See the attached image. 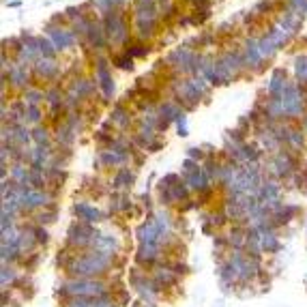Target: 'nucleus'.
Masks as SVG:
<instances>
[{"mask_svg": "<svg viewBox=\"0 0 307 307\" xmlns=\"http://www.w3.org/2000/svg\"><path fill=\"white\" fill-rule=\"evenodd\" d=\"M114 262V254H106V252H80L78 258L71 266L67 269V273L73 279H99V275L108 273V269Z\"/></svg>", "mask_w": 307, "mask_h": 307, "instance_id": "f257e3e1", "label": "nucleus"}, {"mask_svg": "<svg viewBox=\"0 0 307 307\" xmlns=\"http://www.w3.org/2000/svg\"><path fill=\"white\" fill-rule=\"evenodd\" d=\"M110 45H127L129 43V20L123 9H112L101 15Z\"/></svg>", "mask_w": 307, "mask_h": 307, "instance_id": "f03ea898", "label": "nucleus"}, {"mask_svg": "<svg viewBox=\"0 0 307 307\" xmlns=\"http://www.w3.org/2000/svg\"><path fill=\"white\" fill-rule=\"evenodd\" d=\"M58 292L62 296L95 298V296L108 294V286H106V281H101V279H69V281H64Z\"/></svg>", "mask_w": 307, "mask_h": 307, "instance_id": "7ed1b4c3", "label": "nucleus"}, {"mask_svg": "<svg viewBox=\"0 0 307 307\" xmlns=\"http://www.w3.org/2000/svg\"><path fill=\"white\" fill-rule=\"evenodd\" d=\"M95 237H97V230L93 228V223L73 221L67 232V245L71 249H75V252H86V249H93Z\"/></svg>", "mask_w": 307, "mask_h": 307, "instance_id": "20e7f679", "label": "nucleus"}, {"mask_svg": "<svg viewBox=\"0 0 307 307\" xmlns=\"http://www.w3.org/2000/svg\"><path fill=\"white\" fill-rule=\"evenodd\" d=\"M95 82L99 86L103 99H110L114 95V78H112V60H108L103 54H95Z\"/></svg>", "mask_w": 307, "mask_h": 307, "instance_id": "39448f33", "label": "nucleus"}, {"mask_svg": "<svg viewBox=\"0 0 307 307\" xmlns=\"http://www.w3.org/2000/svg\"><path fill=\"white\" fill-rule=\"evenodd\" d=\"M45 37L52 39V43L56 45L58 52H64V50H71L80 43V37L73 32V28H67V26H58V24H47L45 26Z\"/></svg>", "mask_w": 307, "mask_h": 307, "instance_id": "423d86ee", "label": "nucleus"}, {"mask_svg": "<svg viewBox=\"0 0 307 307\" xmlns=\"http://www.w3.org/2000/svg\"><path fill=\"white\" fill-rule=\"evenodd\" d=\"M99 91V86H97V82H93V80H88V78H82V75H75V78H71V82L69 86L64 88V93L71 95V97H75V99L80 101H91L95 93Z\"/></svg>", "mask_w": 307, "mask_h": 307, "instance_id": "0eeeda50", "label": "nucleus"}, {"mask_svg": "<svg viewBox=\"0 0 307 307\" xmlns=\"http://www.w3.org/2000/svg\"><path fill=\"white\" fill-rule=\"evenodd\" d=\"M30 69L35 80H43V82H58L62 75V69L56 58H39Z\"/></svg>", "mask_w": 307, "mask_h": 307, "instance_id": "6e6552de", "label": "nucleus"}, {"mask_svg": "<svg viewBox=\"0 0 307 307\" xmlns=\"http://www.w3.org/2000/svg\"><path fill=\"white\" fill-rule=\"evenodd\" d=\"M135 237H138L140 245H161V243H166V239L161 237V232H159V228H157V223H155L152 217L138 225Z\"/></svg>", "mask_w": 307, "mask_h": 307, "instance_id": "1a4fd4ad", "label": "nucleus"}, {"mask_svg": "<svg viewBox=\"0 0 307 307\" xmlns=\"http://www.w3.org/2000/svg\"><path fill=\"white\" fill-rule=\"evenodd\" d=\"M243 58H245V67L247 69H260L266 62V58L262 56L260 47H258V37H247L243 41Z\"/></svg>", "mask_w": 307, "mask_h": 307, "instance_id": "9d476101", "label": "nucleus"}, {"mask_svg": "<svg viewBox=\"0 0 307 307\" xmlns=\"http://www.w3.org/2000/svg\"><path fill=\"white\" fill-rule=\"evenodd\" d=\"M110 123H112L114 129L125 131V129H129L133 123H138V116H133V110L127 108L125 103H116L114 110L110 112Z\"/></svg>", "mask_w": 307, "mask_h": 307, "instance_id": "9b49d317", "label": "nucleus"}, {"mask_svg": "<svg viewBox=\"0 0 307 307\" xmlns=\"http://www.w3.org/2000/svg\"><path fill=\"white\" fill-rule=\"evenodd\" d=\"M73 213H75V217H78V221H86V223H93V225L106 219V215H103L97 206L88 204V202H75Z\"/></svg>", "mask_w": 307, "mask_h": 307, "instance_id": "f8f14e48", "label": "nucleus"}, {"mask_svg": "<svg viewBox=\"0 0 307 307\" xmlns=\"http://www.w3.org/2000/svg\"><path fill=\"white\" fill-rule=\"evenodd\" d=\"M288 84L290 82L286 78V71L284 69H273L269 82H266V93H269V97H277V99H281V95H284Z\"/></svg>", "mask_w": 307, "mask_h": 307, "instance_id": "ddd939ff", "label": "nucleus"}, {"mask_svg": "<svg viewBox=\"0 0 307 307\" xmlns=\"http://www.w3.org/2000/svg\"><path fill=\"white\" fill-rule=\"evenodd\" d=\"M161 258V245H140L135 254V262L140 266H152Z\"/></svg>", "mask_w": 307, "mask_h": 307, "instance_id": "4468645a", "label": "nucleus"}, {"mask_svg": "<svg viewBox=\"0 0 307 307\" xmlns=\"http://www.w3.org/2000/svg\"><path fill=\"white\" fill-rule=\"evenodd\" d=\"M54 140H56V144H58L60 148H71L75 144V140H78V133L71 129L67 123H62L60 125H56V131H54Z\"/></svg>", "mask_w": 307, "mask_h": 307, "instance_id": "2eb2a0df", "label": "nucleus"}, {"mask_svg": "<svg viewBox=\"0 0 307 307\" xmlns=\"http://www.w3.org/2000/svg\"><path fill=\"white\" fill-rule=\"evenodd\" d=\"M133 181H135V174L125 166V168L116 170V174L112 176V185H110V187L114 189V191H125V189H131Z\"/></svg>", "mask_w": 307, "mask_h": 307, "instance_id": "dca6fc26", "label": "nucleus"}, {"mask_svg": "<svg viewBox=\"0 0 307 307\" xmlns=\"http://www.w3.org/2000/svg\"><path fill=\"white\" fill-rule=\"evenodd\" d=\"M118 239L114 237V234H101L97 232V237L93 241V249H97V252H106V254H116L118 252Z\"/></svg>", "mask_w": 307, "mask_h": 307, "instance_id": "f3484780", "label": "nucleus"}, {"mask_svg": "<svg viewBox=\"0 0 307 307\" xmlns=\"http://www.w3.org/2000/svg\"><path fill=\"white\" fill-rule=\"evenodd\" d=\"M152 281H155V286L161 290V288H168V286H176L179 275L166 264V266H157L155 269V273H152Z\"/></svg>", "mask_w": 307, "mask_h": 307, "instance_id": "a211bd4d", "label": "nucleus"}, {"mask_svg": "<svg viewBox=\"0 0 307 307\" xmlns=\"http://www.w3.org/2000/svg\"><path fill=\"white\" fill-rule=\"evenodd\" d=\"M32 144L43 148H52V133L47 127H32Z\"/></svg>", "mask_w": 307, "mask_h": 307, "instance_id": "6ab92c4d", "label": "nucleus"}, {"mask_svg": "<svg viewBox=\"0 0 307 307\" xmlns=\"http://www.w3.org/2000/svg\"><path fill=\"white\" fill-rule=\"evenodd\" d=\"M22 99L26 101V106H41V103L45 101V88L30 86L22 93Z\"/></svg>", "mask_w": 307, "mask_h": 307, "instance_id": "aec40b11", "label": "nucleus"}, {"mask_svg": "<svg viewBox=\"0 0 307 307\" xmlns=\"http://www.w3.org/2000/svg\"><path fill=\"white\" fill-rule=\"evenodd\" d=\"M37 52L41 58H56V54H58L50 37H37Z\"/></svg>", "mask_w": 307, "mask_h": 307, "instance_id": "412c9836", "label": "nucleus"}, {"mask_svg": "<svg viewBox=\"0 0 307 307\" xmlns=\"http://www.w3.org/2000/svg\"><path fill=\"white\" fill-rule=\"evenodd\" d=\"M266 37H269L271 41L275 43L277 47H281V45H286V41L290 39V32L281 28L279 24H273V26H271L269 30H266Z\"/></svg>", "mask_w": 307, "mask_h": 307, "instance_id": "4be33fe9", "label": "nucleus"}, {"mask_svg": "<svg viewBox=\"0 0 307 307\" xmlns=\"http://www.w3.org/2000/svg\"><path fill=\"white\" fill-rule=\"evenodd\" d=\"M296 213H298V206L284 204V206H281L275 215H273V221H275L277 225H281V223H288V221H292V219H294Z\"/></svg>", "mask_w": 307, "mask_h": 307, "instance_id": "5701e85b", "label": "nucleus"}, {"mask_svg": "<svg viewBox=\"0 0 307 307\" xmlns=\"http://www.w3.org/2000/svg\"><path fill=\"white\" fill-rule=\"evenodd\" d=\"M43 123V108L41 106H28L26 110V125L28 127H39Z\"/></svg>", "mask_w": 307, "mask_h": 307, "instance_id": "b1692460", "label": "nucleus"}, {"mask_svg": "<svg viewBox=\"0 0 307 307\" xmlns=\"http://www.w3.org/2000/svg\"><path fill=\"white\" fill-rule=\"evenodd\" d=\"M260 245H262V252H266V254H275L277 249H279V241H277V237H275V232H264Z\"/></svg>", "mask_w": 307, "mask_h": 307, "instance_id": "393cba45", "label": "nucleus"}, {"mask_svg": "<svg viewBox=\"0 0 307 307\" xmlns=\"http://www.w3.org/2000/svg\"><path fill=\"white\" fill-rule=\"evenodd\" d=\"M110 60H112V64H116L118 69H125V71H131L133 69V58L125 50L118 52V54H114V56H110Z\"/></svg>", "mask_w": 307, "mask_h": 307, "instance_id": "a878e982", "label": "nucleus"}, {"mask_svg": "<svg viewBox=\"0 0 307 307\" xmlns=\"http://www.w3.org/2000/svg\"><path fill=\"white\" fill-rule=\"evenodd\" d=\"M56 215H58V211H56V204L54 206H47L43 208V211L37 213V225H47V223H54L56 221Z\"/></svg>", "mask_w": 307, "mask_h": 307, "instance_id": "bb28decb", "label": "nucleus"}, {"mask_svg": "<svg viewBox=\"0 0 307 307\" xmlns=\"http://www.w3.org/2000/svg\"><path fill=\"white\" fill-rule=\"evenodd\" d=\"M0 281H3V290H7V286H11L18 281V273H15L13 266L3 264V273H0Z\"/></svg>", "mask_w": 307, "mask_h": 307, "instance_id": "cd10ccee", "label": "nucleus"}, {"mask_svg": "<svg viewBox=\"0 0 307 307\" xmlns=\"http://www.w3.org/2000/svg\"><path fill=\"white\" fill-rule=\"evenodd\" d=\"M30 232H32V237H35V241L39 245H45L47 241H50V234H47V230H45V225H30Z\"/></svg>", "mask_w": 307, "mask_h": 307, "instance_id": "c85d7f7f", "label": "nucleus"}, {"mask_svg": "<svg viewBox=\"0 0 307 307\" xmlns=\"http://www.w3.org/2000/svg\"><path fill=\"white\" fill-rule=\"evenodd\" d=\"M64 307H91V298H86V296H69Z\"/></svg>", "mask_w": 307, "mask_h": 307, "instance_id": "c756f323", "label": "nucleus"}, {"mask_svg": "<svg viewBox=\"0 0 307 307\" xmlns=\"http://www.w3.org/2000/svg\"><path fill=\"white\" fill-rule=\"evenodd\" d=\"M91 307H114V301L110 298V294L95 296V298H91Z\"/></svg>", "mask_w": 307, "mask_h": 307, "instance_id": "7c9ffc66", "label": "nucleus"}, {"mask_svg": "<svg viewBox=\"0 0 307 307\" xmlns=\"http://www.w3.org/2000/svg\"><path fill=\"white\" fill-rule=\"evenodd\" d=\"M187 157L193 159V161H206V155H204V150L202 148H189Z\"/></svg>", "mask_w": 307, "mask_h": 307, "instance_id": "2f4dec72", "label": "nucleus"}, {"mask_svg": "<svg viewBox=\"0 0 307 307\" xmlns=\"http://www.w3.org/2000/svg\"><path fill=\"white\" fill-rule=\"evenodd\" d=\"M176 127H179V135H187V116H181L176 120Z\"/></svg>", "mask_w": 307, "mask_h": 307, "instance_id": "473e14b6", "label": "nucleus"}, {"mask_svg": "<svg viewBox=\"0 0 307 307\" xmlns=\"http://www.w3.org/2000/svg\"><path fill=\"white\" fill-rule=\"evenodd\" d=\"M298 125H301V129H303V131H305V135H307V114H305L301 120H298Z\"/></svg>", "mask_w": 307, "mask_h": 307, "instance_id": "72a5a7b5", "label": "nucleus"}]
</instances>
